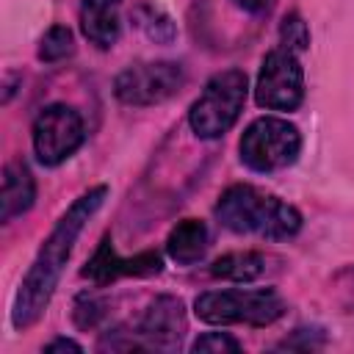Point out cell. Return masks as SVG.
<instances>
[{"instance_id":"obj_2","label":"cell","mask_w":354,"mask_h":354,"mask_svg":"<svg viewBox=\"0 0 354 354\" xmlns=\"http://www.w3.org/2000/svg\"><path fill=\"white\" fill-rule=\"evenodd\" d=\"M216 218L238 235H260L271 241L290 238L301 230V213L293 205L249 183L230 185L218 196Z\"/></svg>"},{"instance_id":"obj_18","label":"cell","mask_w":354,"mask_h":354,"mask_svg":"<svg viewBox=\"0 0 354 354\" xmlns=\"http://www.w3.org/2000/svg\"><path fill=\"white\" fill-rule=\"evenodd\" d=\"M44 351H83V348H80V343H75V340L58 337V340L47 343V346H44Z\"/></svg>"},{"instance_id":"obj_1","label":"cell","mask_w":354,"mask_h":354,"mask_svg":"<svg viewBox=\"0 0 354 354\" xmlns=\"http://www.w3.org/2000/svg\"><path fill=\"white\" fill-rule=\"evenodd\" d=\"M105 196H108V188L94 185L86 194H80L69 205V210L58 218L55 230L41 243L36 260L30 263V268H28V274H25L19 290H17V299H14V307H11V324L17 329H28L41 318V313L47 310V304L55 293V285L61 279V271H64V266L72 254V246H75L77 235L83 232L86 221L97 213V207L102 205Z\"/></svg>"},{"instance_id":"obj_14","label":"cell","mask_w":354,"mask_h":354,"mask_svg":"<svg viewBox=\"0 0 354 354\" xmlns=\"http://www.w3.org/2000/svg\"><path fill=\"white\" fill-rule=\"evenodd\" d=\"M266 271V257L260 252H230L210 266V274L230 282H252Z\"/></svg>"},{"instance_id":"obj_15","label":"cell","mask_w":354,"mask_h":354,"mask_svg":"<svg viewBox=\"0 0 354 354\" xmlns=\"http://www.w3.org/2000/svg\"><path fill=\"white\" fill-rule=\"evenodd\" d=\"M72 53H75V36L66 25H53L39 41V58L47 61V64L64 61Z\"/></svg>"},{"instance_id":"obj_10","label":"cell","mask_w":354,"mask_h":354,"mask_svg":"<svg viewBox=\"0 0 354 354\" xmlns=\"http://www.w3.org/2000/svg\"><path fill=\"white\" fill-rule=\"evenodd\" d=\"M138 335L155 346V348H177L183 335H185V307L180 299L174 296H158L141 324H138Z\"/></svg>"},{"instance_id":"obj_6","label":"cell","mask_w":354,"mask_h":354,"mask_svg":"<svg viewBox=\"0 0 354 354\" xmlns=\"http://www.w3.org/2000/svg\"><path fill=\"white\" fill-rule=\"evenodd\" d=\"M254 100L266 111H296L304 100V72L288 47L271 50L257 72Z\"/></svg>"},{"instance_id":"obj_9","label":"cell","mask_w":354,"mask_h":354,"mask_svg":"<svg viewBox=\"0 0 354 354\" xmlns=\"http://www.w3.org/2000/svg\"><path fill=\"white\" fill-rule=\"evenodd\" d=\"M163 260L158 252H141L136 257H119L116 249L111 246V241L105 238L100 243V249L94 252V257L88 260V266L83 268V277H88L97 285H108L119 277H152L160 274Z\"/></svg>"},{"instance_id":"obj_4","label":"cell","mask_w":354,"mask_h":354,"mask_svg":"<svg viewBox=\"0 0 354 354\" xmlns=\"http://www.w3.org/2000/svg\"><path fill=\"white\" fill-rule=\"evenodd\" d=\"M249 80L241 69H224L213 75L202 94L194 100L188 111V124L199 138H218L224 136L241 116L246 102Z\"/></svg>"},{"instance_id":"obj_12","label":"cell","mask_w":354,"mask_h":354,"mask_svg":"<svg viewBox=\"0 0 354 354\" xmlns=\"http://www.w3.org/2000/svg\"><path fill=\"white\" fill-rule=\"evenodd\" d=\"M205 249H207V227L199 218H183L166 238V252L180 266H191L202 260Z\"/></svg>"},{"instance_id":"obj_20","label":"cell","mask_w":354,"mask_h":354,"mask_svg":"<svg viewBox=\"0 0 354 354\" xmlns=\"http://www.w3.org/2000/svg\"><path fill=\"white\" fill-rule=\"evenodd\" d=\"M122 0H83L80 8H119Z\"/></svg>"},{"instance_id":"obj_5","label":"cell","mask_w":354,"mask_h":354,"mask_svg":"<svg viewBox=\"0 0 354 354\" xmlns=\"http://www.w3.org/2000/svg\"><path fill=\"white\" fill-rule=\"evenodd\" d=\"M299 149H301V136H299L296 124H290L288 119H279V116L254 119L238 141L241 160L254 171L285 169L299 158Z\"/></svg>"},{"instance_id":"obj_7","label":"cell","mask_w":354,"mask_h":354,"mask_svg":"<svg viewBox=\"0 0 354 354\" xmlns=\"http://www.w3.org/2000/svg\"><path fill=\"white\" fill-rule=\"evenodd\" d=\"M185 83V72L174 61H144L119 72L113 83V94L124 105H158L174 97Z\"/></svg>"},{"instance_id":"obj_19","label":"cell","mask_w":354,"mask_h":354,"mask_svg":"<svg viewBox=\"0 0 354 354\" xmlns=\"http://www.w3.org/2000/svg\"><path fill=\"white\" fill-rule=\"evenodd\" d=\"M243 11H252V14H257V11H263V8H268L271 6V0H235Z\"/></svg>"},{"instance_id":"obj_13","label":"cell","mask_w":354,"mask_h":354,"mask_svg":"<svg viewBox=\"0 0 354 354\" xmlns=\"http://www.w3.org/2000/svg\"><path fill=\"white\" fill-rule=\"evenodd\" d=\"M80 30L97 47L116 44L122 33L119 8H80Z\"/></svg>"},{"instance_id":"obj_17","label":"cell","mask_w":354,"mask_h":354,"mask_svg":"<svg viewBox=\"0 0 354 354\" xmlns=\"http://www.w3.org/2000/svg\"><path fill=\"white\" fill-rule=\"evenodd\" d=\"M194 354H224V351H241V343L224 332H205L191 343Z\"/></svg>"},{"instance_id":"obj_11","label":"cell","mask_w":354,"mask_h":354,"mask_svg":"<svg viewBox=\"0 0 354 354\" xmlns=\"http://www.w3.org/2000/svg\"><path fill=\"white\" fill-rule=\"evenodd\" d=\"M36 199V180L22 160H11L3 169V191H0V218L11 221L30 210Z\"/></svg>"},{"instance_id":"obj_16","label":"cell","mask_w":354,"mask_h":354,"mask_svg":"<svg viewBox=\"0 0 354 354\" xmlns=\"http://www.w3.org/2000/svg\"><path fill=\"white\" fill-rule=\"evenodd\" d=\"M279 39H282V47H288L290 53L307 50V47H310L307 22H304L299 14H285V19H282V25H279Z\"/></svg>"},{"instance_id":"obj_8","label":"cell","mask_w":354,"mask_h":354,"mask_svg":"<svg viewBox=\"0 0 354 354\" xmlns=\"http://www.w3.org/2000/svg\"><path fill=\"white\" fill-rule=\"evenodd\" d=\"M86 130L75 108L64 102L47 105L33 122V152L44 166H58L83 144Z\"/></svg>"},{"instance_id":"obj_3","label":"cell","mask_w":354,"mask_h":354,"mask_svg":"<svg viewBox=\"0 0 354 354\" xmlns=\"http://www.w3.org/2000/svg\"><path fill=\"white\" fill-rule=\"evenodd\" d=\"M194 313L207 324L268 326L285 313V301L274 288H232L207 290L194 301Z\"/></svg>"}]
</instances>
